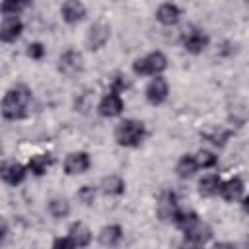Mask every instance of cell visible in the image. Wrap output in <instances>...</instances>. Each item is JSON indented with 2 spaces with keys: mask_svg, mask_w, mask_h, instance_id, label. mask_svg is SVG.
Masks as SVG:
<instances>
[{
  "mask_svg": "<svg viewBox=\"0 0 249 249\" xmlns=\"http://www.w3.org/2000/svg\"><path fill=\"white\" fill-rule=\"evenodd\" d=\"M2 179H4L8 185L16 187V185H19V183L25 179V167H23L21 163H18V161L4 163V165H2Z\"/></svg>",
  "mask_w": 249,
  "mask_h": 249,
  "instance_id": "13",
  "label": "cell"
},
{
  "mask_svg": "<svg viewBox=\"0 0 249 249\" xmlns=\"http://www.w3.org/2000/svg\"><path fill=\"white\" fill-rule=\"evenodd\" d=\"M214 249H235V247H233L231 243H216Z\"/></svg>",
  "mask_w": 249,
  "mask_h": 249,
  "instance_id": "32",
  "label": "cell"
},
{
  "mask_svg": "<svg viewBox=\"0 0 249 249\" xmlns=\"http://www.w3.org/2000/svg\"><path fill=\"white\" fill-rule=\"evenodd\" d=\"M146 136V126L140 121L134 119H124L123 123H119V126L115 128V140L119 146H126V148H134L138 146Z\"/></svg>",
  "mask_w": 249,
  "mask_h": 249,
  "instance_id": "2",
  "label": "cell"
},
{
  "mask_svg": "<svg viewBox=\"0 0 249 249\" xmlns=\"http://www.w3.org/2000/svg\"><path fill=\"white\" fill-rule=\"evenodd\" d=\"M183 47L189 53L198 54V53H202L208 47V35L202 33V31H198V29H193V31H189V33L183 35Z\"/></svg>",
  "mask_w": 249,
  "mask_h": 249,
  "instance_id": "8",
  "label": "cell"
},
{
  "mask_svg": "<svg viewBox=\"0 0 249 249\" xmlns=\"http://www.w3.org/2000/svg\"><path fill=\"white\" fill-rule=\"evenodd\" d=\"M53 156L51 154H37V156H31L29 158V163H27V167H29V171L31 173H35V175H43L51 165H53Z\"/></svg>",
  "mask_w": 249,
  "mask_h": 249,
  "instance_id": "18",
  "label": "cell"
},
{
  "mask_svg": "<svg viewBox=\"0 0 249 249\" xmlns=\"http://www.w3.org/2000/svg\"><path fill=\"white\" fill-rule=\"evenodd\" d=\"M53 249H76V243L70 237H56L53 241Z\"/></svg>",
  "mask_w": 249,
  "mask_h": 249,
  "instance_id": "30",
  "label": "cell"
},
{
  "mask_svg": "<svg viewBox=\"0 0 249 249\" xmlns=\"http://www.w3.org/2000/svg\"><path fill=\"white\" fill-rule=\"evenodd\" d=\"M161 218H173V214L177 212V196L175 193H165L160 200V208H158Z\"/></svg>",
  "mask_w": 249,
  "mask_h": 249,
  "instance_id": "20",
  "label": "cell"
},
{
  "mask_svg": "<svg viewBox=\"0 0 249 249\" xmlns=\"http://www.w3.org/2000/svg\"><path fill=\"white\" fill-rule=\"evenodd\" d=\"M183 231L187 230V228H191L193 224H196L198 222V216H196V212H193V210H177L175 214H173V218H171Z\"/></svg>",
  "mask_w": 249,
  "mask_h": 249,
  "instance_id": "23",
  "label": "cell"
},
{
  "mask_svg": "<svg viewBox=\"0 0 249 249\" xmlns=\"http://www.w3.org/2000/svg\"><path fill=\"white\" fill-rule=\"evenodd\" d=\"M78 198H80L84 204H91V202H93V198H95V191H93V187L84 185V187L78 191Z\"/></svg>",
  "mask_w": 249,
  "mask_h": 249,
  "instance_id": "27",
  "label": "cell"
},
{
  "mask_svg": "<svg viewBox=\"0 0 249 249\" xmlns=\"http://www.w3.org/2000/svg\"><path fill=\"white\" fill-rule=\"evenodd\" d=\"M49 212L54 218H66L70 214V204L66 198H53L49 202Z\"/></svg>",
  "mask_w": 249,
  "mask_h": 249,
  "instance_id": "24",
  "label": "cell"
},
{
  "mask_svg": "<svg viewBox=\"0 0 249 249\" xmlns=\"http://www.w3.org/2000/svg\"><path fill=\"white\" fill-rule=\"evenodd\" d=\"M196 163H198V167H202V169H210V167H214V165L218 163V158H216L212 152L200 150V152L196 154Z\"/></svg>",
  "mask_w": 249,
  "mask_h": 249,
  "instance_id": "25",
  "label": "cell"
},
{
  "mask_svg": "<svg viewBox=\"0 0 249 249\" xmlns=\"http://www.w3.org/2000/svg\"><path fill=\"white\" fill-rule=\"evenodd\" d=\"M68 237L76 243V247H88L89 241H91V231H89V228H88L86 224L76 222V224L70 226V230H68Z\"/></svg>",
  "mask_w": 249,
  "mask_h": 249,
  "instance_id": "14",
  "label": "cell"
},
{
  "mask_svg": "<svg viewBox=\"0 0 249 249\" xmlns=\"http://www.w3.org/2000/svg\"><path fill=\"white\" fill-rule=\"evenodd\" d=\"M241 206H243V212H245V214H249V196H245V198H243Z\"/></svg>",
  "mask_w": 249,
  "mask_h": 249,
  "instance_id": "33",
  "label": "cell"
},
{
  "mask_svg": "<svg viewBox=\"0 0 249 249\" xmlns=\"http://www.w3.org/2000/svg\"><path fill=\"white\" fill-rule=\"evenodd\" d=\"M43 54H45V47H43L41 43H31V45L27 47V56L39 60V58H43Z\"/></svg>",
  "mask_w": 249,
  "mask_h": 249,
  "instance_id": "29",
  "label": "cell"
},
{
  "mask_svg": "<svg viewBox=\"0 0 249 249\" xmlns=\"http://www.w3.org/2000/svg\"><path fill=\"white\" fill-rule=\"evenodd\" d=\"M82 68H84V62H82V54L78 53V51H66L62 56H60V60H58V70L64 74V76H68V78H74V76H78L80 72H82Z\"/></svg>",
  "mask_w": 249,
  "mask_h": 249,
  "instance_id": "4",
  "label": "cell"
},
{
  "mask_svg": "<svg viewBox=\"0 0 249 249\" xmlns=\"http://www.w3.org/2000/svg\"><path fill=\"white\" fill-rule=\"evenodd\" d=\"M167 93H169V88H167V82L161 78V76H156L148 86H146V99L148 103L152 105H160L167 99Z\"/></svg>",
  "mask_w": 249,
  "mask_h": 249,
  "instance_id": "5",
  "label": "cell"
},
{
  "mask_svg": "<svg viewBox=\"0 0 249 249\" xmlns=\"http://www.w3.org/2000/svg\"><path fill=\"white\" fill-rule=\"evenodd\" d=\"M220 187H222V183H220V177H218V175H206V177H202L200 183H198V191H200V195H204V196H210V195L218 193Z\"/></svg>",
  "mask_w": 249,
  "mask_h": 249,
  "instance_id": "22",
  "label": "cell"
},
{
  "mask_svg": "<svg viewBox=\"0 0 249 249\" xmlns=\"http://www.w3.org/2000/svg\"><path fill=\"white\" fill-rule=\"evenodd\" d=\"M29 105H31V91L25 86H16L8 89L2 99V115L4 119L10 121L25 119L29 115Z\"/></svg>",
  "mask_w": 249,
  "mask_h": 249,
  "instance_id": "1",
  "label": "cell"
},
{
  "mask_svg": "<svg viewBox=\"0 0 249 249\" xmlns=\"http://www.w3.org/2000/svg\"><path fill=\"white\" fill-rule=\"evenodd\" d=\"M60 14H62V19H64L66 23H78L80 19H84L86 8H84V4L78 2V0H68V2L62 4Z\"/></svg>",
  "mask_w": 249,
  "mask_h": 249,
  "instance_id": "12",
  "label": "cell"
},
{
  "mask_svg": "<svg viewBox=\"0 0 249 249\" xmlns=\"http://www.w3.org/2000/svg\"><path fill=\"white\" fill-rule=\"evenodd\" d=\"M107 39H109V25H105V23L99 21V23H93L89 27L86 43H88V49L97 51V49H101L107 43Z\"/></svg>",
  "mask_w": 249,
  "mask_h": 249,
  "instance_id": "7",
  "label": "cell"
},
{
  "mask_svg": "<svg viewBox=\"0 0 249 249\" xmlns=\"http://www.w3.org/2000/svg\"><path fill=\"white\" fill-rule=\"evenodd\" d=\"M123 107H124V103H123V99H121V95L119 93H107L101 101H99V113L103 115V117H119L121 113H123Z\"/></svg>",
  "mask_w": 249,
  "mask_h": 249,
  "instance_id": "9",
  "label": "cell"
},
{
  "mask_svg": "<svg viewBox=\"0 0 249 249\" xmlns=\"http://www.w3.org/2000/svg\"><path fill=\"white\" fill-rule=\"evenodd\" d=\"M196 169H198V163H196V158L195 156H183L179 161H177V167H175V171H177V175L181 177V179H189V177H193L195 173H196Z\"/></svg>",
  "mask_w": 249,
  "mask_h": 249,
  "instance_id": "19",
  "label": "cell"
},
{
  "mask_svg": "<svg viewBox=\"0 0 249 249\" xmlns=\"http://www.w3.org/2000/svg\"><path fill=\"white\" fill-rule=\"evenodd\" d=\"M241 193H243V181H241L239 177H233V179L226 181V183L220 187V195H222V198L228 200V202L237 200V198L241 196Z\"/></svg>",
  "mask_w": 249,
  "mask_h": 249,
  "instance_id": "16",
  "label": "cell"
},
{
  "mask_svg": "<svg viewBox=\"0 0 249 249\" xmlns=\"http://www.w3.org/2000/svg\"><path fill=\"white\" fill-rule=\"evenodd\" d=\"M156 18L163 25H175L179 21V18H181V10L175 4H161L158 8V12H156Z\"/></svg>",
  "mask_w": 249,
  "mask_h": 249,
  "instance_id": "15",
  "label": "cell"
},
{
  "mask_svg": "<svg viewBox=\"0 0 249 249\" xmlns=\"http://www.w3.org/2000/svg\"><path fill=\"white\" fill-rule=\"evenodd\" d=\"M123 239V228L117 226V224H111V226H105L99 233V241L101 245L105 247H115L119 241Z\"/></svg>",
  "mask_w": 249,
  "mask_h": 249,
  "instance_id": "17",
  "label": "cell"
},
{
  "mask_svg": "<svg viewBox=\"0 0 249 249\" xmlns=\"http://www.w3.org/2000/svg\"><path fill=\"white\" fill-rule=\"evenodd\" d=\"M126 76H121V74H117L115 78H113V93H119V91H123L126 86H128V82L124 80Z\"/></svg>",
  "mask_w": 249,
  "mask_h": 249,
  "instance_id": "31",
  "label": "cell"
},
{
  "mask_svg": "<svg viewBox=\"0 0 249 249\" xmlns=\"http://www.w3.org/2000/svg\"><path fill=\"white\" fill-rule=\"evenodd\" d=\"M230 130H222V132H212V134H206V138L212 142V144H216V146H224L226 144V140L230 138Z\"/></svg>",
  "mask_w": 249,
  "mask_h": 249,
  "instance_id": "28",
  "label": "cell"
},
{
  "mask_svg": "<svg viewBox=\"0 0 249 249\" xmlns=\"http://www.w3.org/2000/svg\"><path fill=\"white\" fill-rule=\"evenodd\" d=\"M101 189L107 195H123L124 193V181L119 175H109L101 181Z\"/></svg>",
  "mask_w": 249,
  "mask_h": 249,
  "instance_id": "21",
  "label": "cell"
},
{
  "mask_svg": "<svg viewBox=\"0 0 249 249\" xmlns=\"http://www.w3.org/2000/svg\"><path fill=\"white\" fill-rule=\"evenodd\" d=\"M27 4L25 2H4L2 4V14L4 18H10V16H16L18 12H21Z\"/></svg>",
  "mask_w": 249,
  "mask_h": 249,
  "instance_id": "26",
  "label": "cell"
},
{
  "mask_svg": "<svg viewBox=\"0 0 249 249\" xmlns=\"http://www.w3.org/2000/svg\"><path fill=\"white\" fill-rule=\"evenodd\" d=\"M88 167H89V156L86 152H72L64 160V171L68 175L84 173V171H88Z\"/></svg>",
  "mask_w": 249,
  "mask_h": 249,
  "instance_id": "6",
  "label": "cell"
},
{
  "mask_svg": "<svg viewBox=\"0 0 249 249\" xmlns=\"http://www.w3.org/2000/svg\"><path fill=\"white\" fill-rule=\"evenodd\" d=\"M185 249H202V247H200V245H196V243H191V245H187Z\"/></svg>",
  "mask_w": 249,
  "mask_h": 249,
  "instance_id": "34",
  "label": "cell"
},
{
  "mask_svg": "<svg viewBox=\"0 0 249 249\" xmlns=\"http://www.w3.org/2000/svg\"><path fill=\"white\" fill-rule=\"evenodd\" d=\"M21 29H23V23H21L16 16L4 18L2 27H0V39H2L4 43H12V41H16V39L21 35Z\"/></svg>",
  "mask_w": 249,
  "mask_h": 249,
  "instance_id": "10",
  "label": "cell"
},
{
  "mask_svg": "<svg viewBox=\"0 0 249 249\" xmlns=\"http://www.w3.org/2000/svg\"><path fill=\"white\" fill-rule=\"evenodd\" d=\"M167 66V58L163 53L160 51H154L150 54H146L144 58H138L134 60L132 64V70L140 76H158L160 72H163Z\"/></svg>",
  "mask_w": 249,
  "mask_h": 249,
  "instance_id": "3",
  "label": "cell"
},
{
  "mask_svg": "<svg viewBox=\"0 0 249 249\" xmlns=\"http://www.w3.org/2000/svg\"><path fill=\"white\" fill-rule=\"evenodd\" d=\"M210 237H212V230H210V226L204 224V222H200V220H198L196 224H193L191 228L185 230V239H189L191 243H196V245L206 243Z\"/></svg>",
  "mask_w": 249,
  "mask_h": 249,
  "instance_id": "11",
  "label": "cell"
}]
</instances>
